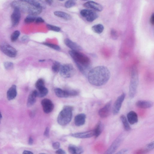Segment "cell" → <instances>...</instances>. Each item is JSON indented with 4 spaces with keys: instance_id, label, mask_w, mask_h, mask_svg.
Instances as JSON below:
<instances>
[{
    "instance_id": "obj_31",
    "label": "cell",
    "mask_w": 154,
    "mask_h": 154,
    "mask_svg": "<svg viewBox=\"0 0 154 154\" xmlns=\"http://www.w3.org/2000/svg\"><path fill=\"white\" fill-rule=\"evenodd\" d=\"M36 17V16L28 15L25 19V22L27 24H29L34 22H35Z\"/></svg>"
},
{
    "instance_id": "obj_8",
    "label": "cell",
    "mask_w": 154,
    "mask_h": 154,
    "mask_svg": "<svg viewBox=\"0 0 154 154\" xmlns=\"http://www.w3.org/2000/svg\"><path fill=\"white\" fill-rule=\"evenodd\" d=\"M80 15L89 22H92L98 17L96 13L92 10L88 9L82 10L80 12Z\"/></svg>"
},
{
    "instance_id": "obj_45",
    "label": "cell",
    "mask_w": 154,
    "mask_h": 154,
    "mask_svg": "<svg viewBox=\"0 0 154 154\" xmlns=\"http://www.w3.org/2000/svg\"><path fill=\"white\" fill-rule=\"evenodd\" d=\"M49 134V129L48 127H47L44 133V135L46 137H48Z\"/></svg>"
},
{
    "instance_id": "obj_23",
    "label": "cell",
    "mask_w": 154,
    "mask_h": 154,
    "mask_svg": "<svg viewBox=\"0 0 154 154\" xmlns=\"http://www.w3.org/2000/svg\"><path fill=\"white\" fill-rule=\"evenodd\" d=\"M54 91L57 96L59 97L66 98L70 96L68 90H63L58 88L56 89Z\"/></svg>"
},
{
    "instance_id": "obj_38",
    "label": "cell",
    "mask_w": 154,
    "mask_h": 154,
    "mask_svg": "<svg viewBox=\"0 0 154 154\" xmlns=\"http://www.w3.org/2000/svg\"><path fill=\"white\" fill-rule=\"evenodd\" d=\"M5 68L7 70H10L12 69L14 67V65L11 62H5L4 64Z\"/></svg>"
},
{
    "instance_id": "obj_32",
    "label": "cell",
    "mask_w": 154,
    "mask_h": 154,
    "mask_svg": "<svg viewBox=\"0 0 154 154\" xmlns=\"http://www.w3.org/2000/svg\"><path fill=\"white\" fill-rule=\"evenodd\" d=\"M77 0H68L65 4V7L70 8L74 7L76 4Z\"/></svg>"
},
{
    "instance_id": "obj_19",
    "label": "cell",
    "mask_w": 154,
    "mask_h": 154,
    "mask_svg": "<svg viewBox=\"0 0 154 154\" xmlns=\"http://www.w3.org/2000/svg\"><path fill=\"white\" fill-rule=\"evenodd\" d=\"M64 42L66 46L72 50L79 51L82 49L80 46L68 39H65Z\"/></svg>"
},
{
    "instance_id": "obj_42",
    "label": "cell",
    "mask_w": 154,
    "mask_h": 154,
    "mask_svg": "<svg viewBox=\"0 0 154 154\" xmlns=\"http://www.w3.org/2000/svg\"><path fill=\"white\" fill-rule=\"evenodd\" d=\"M129 151V150L127 149H123L119 151L118 152L117 154H124L128 152Z\"/></svg>"
},
{
    "instance_id": "obj_9",
    "label": "cell",
    "mask_w": 154,
    "mask_h": 154,
    "mask_svg": "<svg viewBox=\"0 0 154 154\" xmlns=\"http://www.w3.org/2000/svg\"><path fill=\"white\" fill-rule=\"evenodd\" d=\"M123 139L122 135H119L113 142L106 152V154H112L114 153L119 147Z\"/></svg>"
},
{
    "instance_id": "obj_16",
    "label": "cell",
    "mask_w": 154,
    "mask_h": 154,
    "mask_svg": "<svg viewBox=\"0 0 154 154\" xmlns=\"http://www.w3.org/2000/svg\"><path fill=\"white\" fill-rule=\"evenodd\" d=\"M94 130L86 132L78 133L72 135V136L75 138H91L94 136Z\"/></svg>"
},
{
    "instance_id": "obj_10",
    "label": "cell",
    "mask_w": 154,
    "mask_h": 154,
    "mask_svg": "<svg viewBox=\"0 0 154 154\" xmlns=\"http://www.w3.org/2000/svg\"><path fill=\"white\" fill-rule=\"evenodd\" d=\"M125 96V94L123 93L116 100L112 110L114 115H117L119 113Z\"/></svg>"
},
{
    "instance_id": "obj_37",
    "label": "cell",
    "mask_w": 154,
    "mask_h": 154,
    "mask_svg": "<svg viewBox=\"0 0 154 154\" xmlns=\"http://www.w3.org/2000/svg\"><path fill=\"white\" fill-rule=\"evenodd\" d=\"M43 44L44 45L48 46L49 47L54 49L58 51L60 50V47L57 45L47 42H44L43 43Z\"/></svg>"
},
{
    "instance_id": "obj_46",
    "label": "cell",
    "mask_w": 154,
    "mask_h": 154,
    "mask_svg": "<svg viewBox=\"0 0 154 154\" xmlns=\"http://www.w3.org/2000/svg\"><path fill=\"white\" fill-rule=\"evenodd\" d=\"M154 14H153L151 17L150 19V22L151 24L152 25H153L154 24Z\"/></svg>"
},
{
    "instance_id": "obj_21",
    "label": "cell",
    "mask_w": 154,
    "mask_h": 154,
    "mask_svg": "<svg viewBox=\"0 0 154 154\" xmlns=\"http://www.w3.org/2000/svg\"><path fill=\"white\" fill-rule=\"evenodd\" d=\"M37 97V91L35 90L31 93L28 99L27 105L28 107H31L35 103L36 98Z\"/></svg>"
},
{
    "instance_id": "obj_18",
    "label": "cell",
    "mask_w": 154,
    "mask_h": 154,
    "mask_svg": "<svg viewBox=\"0 0 154 154\" xmlns=\"http://www.w3.org/2000/svg\"><path fill=\"white\" fill-rule=\"evenodd\" d=\"M127 117L129 123L131 125H134L138 122V115L134 111H132L129 112Z\"/></svg>"
},
{
    "instance_id": "obj_1",
    "label": "cell",
    "mask_w": 154,
    "mask_h": 154,
    "mask_svg": "<svg viewBox=\"0 0 154 154\" xmlns=\"http://www.w3.org/2000/svg\"><path fill=\"white\" fill-rule=\"evenodd\" d=\"M110 77L109 69L104 66H98L90 70L88 74L89 82L92 85L100 86L106 84Z\"/></svg>"
},
{
    "instance_id": "obj_39",
    "label": "cell",
    "mask_w": 154,
    "mask_h": 154,
    "mask_svg": "<svg viewBox=\"0 0 154 154\" xmlns=\"http://www.w3.org/2000/svg\"><path fill=\"white\" fill-rule=\"evenodd\" d=\"M45 22L44 20L40 17H36L35 21V22L36 24H39L43 23Z\"/></svg>"
},
{
    "instance_id": "obj_7",
    "label": "cell",
    "mask_w": 154,
    "mask_h": 154,
    "mask_svg": "<svg viewBox=\"0 0 154 154\" xmlns=\"http://www.w3.org/2000/svg\"><path fill=\"white\" fill-rule=\"evenodd\" d=\"M59 72L63 77L69 78L74 75L75 70L71 64H65L61 65Z\"/></svg>"
},
{
    "instance_id": "obj_24",
    "label": "cell",
    "mask_w": 154,
    "mask_h": 154,
    "mask_svg": "<svg viewBox=\"0 0 154 154\" xmlns=\"http://www.w3.org/2000/svg\"><path fill=\"white\" fill-rule=\"evenodd\" d=\"M54 13L56 16L66 21H69L71 19V16L65 12L57 11L54 12Z\"/></svg>"
},
{
    "instance_id": "obj_3",
    "label": "cell",
    "mask_w": 154,
    "mask_h": 154,
    "mask_svg": "<svg viewBox=\"0 0 154 154\" xmlns=\"http://www.w3.org/2000/svg\"><path fill=\"white\" fill-rule=\"evenodd\" d=\"M11 6L14 9H18L21 12L35 16L40 14L42 11L41 8L18 1L13 2Z\"/></svg>"
},
{
    "instance_id": "obj_43",
    "label": "cell",
    "mask_w": 154,
    "mask_h": 154,
    "mask_svg": "<svg viewBox=\"0 0 154 154\" xmlns=\"http://www.w3.org/2000/svg\"><path fill=\"white\" fill-rule=\"evenodd\" d=\"M56 153L57 154H66L65 151L62 149H58L56 151Z\"/></svg>"
},
{
    "instance_id": "obj_15",
    "label": "cell",
    "mask_w": 154,
    "mask_h": 154,
    "mask_svg": "<svg viewBox=\"0 0 154 154\" xmlns=\"http://www.w3.org/2000/svg\"><path fill=\"white\" fill-rule=\"evenodd\" d=\"M83 6L87 8L97 12H101L103 10V7L101 5L92 1L83 4Z\"/></svg>"
},
{
    "instance_id": "obj_51",
    "label": "cell",
    "mask_w": 154,
    "mask_h": 154,
    "mask_svg": "<svg viewBox=\"0 0 154 154\" xmlns=\"http://www.w3.org/2000/svg\"><path fill=\"white\" fill-rule=\"evenodd\" d=\"M81 1H88V0H81Z\"/></svg>"
},
{
    "instance_id": "obj_47",
    "label": "cell",
    "mask_w": 154,
    "mask_h": 154,
    "mask_svg": "<svg viewBox=\"0 0 154 154\" xmlns=\"http://www.w3.org/2000/svg\"><path fill=\"white\" fill-rule=\"evenodd\" d=\"M33 140L32 138L30 137L28 140V144L30 145H32L33 144Z\"/></svg>"
},
{
    "instance_id": "obj_11",
    "label": "cell",
    "mask_w": 154,
    "mask_h": 154,
    "mask_svg": "<svg viewBox=\"0 0 154 154\" xmlns=\"http://www.w3.org/2000/svg\"><path fill=\"white\" fill-rule=\"evenodd\" d=\"M41 105L44 112L48 114L52 112L54 109V105L51 100L45 98L42 100Z\"/></svg>"
},
{
    "instance_id": "obj_28",
    "label": "cell",
    "mask_w": 154,
    "mask_h": 154,
    "mask_svg": "<svg viewBox=\"0 0 154 154\" xmlns=\"http://www.w3.org/2000/svg\"><path fill=\"white\" fill-rule=\"evenodd\" d=\"M104 29V26L100 24L95 25L92 27V31L98 34L101 33L103 32Z\"/></svg>"
},
{
    "instance_id": "obj_36",
    "label": "cell",
    "mask_w": 154,
    "mask_h": 154,
    "mask_svg": "<svg viewBox=\"0 0 154 154\" xmlns=\"http://www.w3.org/2000/svg\"><path fill=\"white\" fill-rule=\"evenodd\" d=\"M46 27L48 30L57 32H59L61 30L60 27L52 25L47 24Z\"/></svg>"
},
{
    "instance_id": "obj_5",
    "label": "cell",
    "mask_w": 154,
    "mask_h": 154,
    "mask_svg": "<svg viewBox=\"0 0 154 154\" xmlns=\"http://www.w3.org/2000/svg\"><path fill=\"white\" fill-rule=\"evenodd\" d=\"M139 79L138 71L135 67H133L131 73V77L129 89V96L133 99L136 94Z\"/></svg>"
},
{
    "instance_id": "obj_33",
    "label": "cell",
    "mask_w": 154,
    "mask_h": 154,
    "mask_svg": "<svg viewBox=\"0 0 154 154\" xmlns=\"http://www.w3.org/2000/svg\"><path fill=\"white\" fill-rule=\"evenodd\" d=\"M20 34V32L19 31H14L11 34L10 39L12 42L16 41L18 39Z\"/></svg>"
},
{
    "instance_id": "obj_40",
    "label": "cell",
    "mask_w": 154,
    "mask_h": 154,
    "mask_svg": "<svg viewBox=\"0 0 154 154\" xmlns=\"http://www.w3.org/2000/svg\"><path fill=\"white\" fill-rule=\"evenodd\" d=\"M52 146L54 149L55 150H58L60 148V144L59 142H57L54 143L53 144Z\"/></svg>"
},
{
    "instance_id": "obj_22",
    "label": "cell",
    "mask_w": 154,
    "mask_h": 154,
    "mask_svg": "<svg viewBox=\"0 0 154 154\" xmlns=\"http://www.w3.org/2000/svg\"><path fill=\"white\" fill-rule=\"evenodd\" d=\"M86 115L83 114H80L77 115L74 119L75 125L78 126L83 125L85 123Z\"/></svg>"
},
{
    "instance_id": "obj_4",
    "label": "cell",
    "mask_w": 154,
    "mask_h": 154,
    "mask_svg": "<svg viewBox=\"0 0 154 154\" xmlns=\"http://www.w3.org/2000/svg\"><path fill=\"white\" fill-rule=\"evenodd\" d=\"M73 108L70 106H65L60 113L57 122L61 126L68 125L71 121L73 115Z\"/></svg>"
},
{
    "instance_id": "obj_30",
    "label": "cell",
    "mask_w": 154,
    "mask_h": 154,
    "mask_svg": "<svg viewBox=\"0 0 154 154\" xmlns=\"http://www.w3.org/2000/svg\"><path fill=\"white\" fill-rule=\"evenodd\" d=\"M48 93V90L46 87H44L37 91V96L39 97H42L46 95Z\"/></svg>"
},
{
    "instance_id": "obj_14",
    "label": "cell",
    "mask_w": 154,
    "mask_h": 154,
    "mask_svg": "<svg viewBox=\"0 0 154 154\" xmlns=\"http://www.w3.org/2000/svg\"><path fill=\"white\" fill-rule=\"evenodd\" d=\"M17 1L28 3L42 9L46 8L45 4L42 0H17Z\"/></svg>"
},
{
    "instance_id": "obj_25",
    "label": "cell",
    "mask_w": 154,
    "mask_h": 154,
    "mask_svg": "<svg viewBox=\"0 0 154 154\" xmlns=\"http://www.w3.org/2000/svg\"><path fill=\"white\" fill-rule=\"evenodd\" d=\"M68 150L70 153L73 154H81L84 152L83 149L82 147L73 145H70L69 146Z\"/></svg>"
},
{
    "instance_id": "obj_35",
    "label": "cell",
    "mask_w": 154,
    "mask_h": 154,
    "mask_svg": "<svg viewBox=\"0 0 154 154\" xmlns=\"http://www.w3.org/2000/svg\"><path fill=\"white\" fill-rule=\"evenodd\" d=\"M61 65L58 62H55L52 67L53 71L55 73H58L60 72Z\"/></svg>"
},
{
    "instance_id": "obj_34",
    "label": "cell",
    "mask_w": 154,
    "mask_h": 154,
    "mask_svg": "<svg viewBox=\"0 0 154 154\" xmlns=\"http://www.w3.org/2000/svg\"><path fill=\"white\" fill-rule=\"evenodd\" d=\"M35 86L37 90L45 87L44 80L42 79H39L36 83Z\"/></svg>"
},
{
    "instance_id": "obj_6",
    "label": "cell",
    "mask_w": 154,
    "mask_h": 154,
    "mask_svg": "<svg viewBox=\"0 0 154 154\" xmlns=\"http://www.w3.org/2000/svg\"><path fill=\"white\" fill-rule=\"evenodd\" d=\"M0 50L4 54L10 58L15 57L17 55L16 49L6 42L2 43L0 45Z\"/></svg>"
},
{
    "instance_id": "obj_50",
    "label": "cell",
    "mask_w": 154,
    "mask_h": 154,
    "mask_svg": "<svg viewBox=\"0 0 154 154\" xmlns=\"http://www.w3.org/2000/svg\"><path fill=\"white\" fill-rule=\"evenodd\" d=\"M58 1H65V0H58Z\"/></svg>"
},
{
    "instance_id": "obj_12",
    "label": "cell",
    "mask_w": 154,
    "mask_h": 154,
    "mask_svg": "<svg viewBox=\"0 0 154 154\" xmlns=\"http://www.w3.org/2000/svg\"><path fill=\"white\" fill-rule=\"evenodd\" d=\"M112 101L108 102L107 103L98 111L99 116L102 118L108 117L110 115L111 111Z\"/></svg>"
},
{
    "instance_id": "obj_27",
    "label": "cell",
    "mask_w": 154,
    "mask_h": 154,
    "mask_svg": "<svg viewBox=\"0 0 154 154\" xmlns=\"http://www.w3.org/2000/svg\"><path fill=\"white\" fill-rule=\"evenodd\" d=\"M120 118L123 124L124 129L127 131H130L131 128L126 117L124 115H123L121 116Z\"/></svg>"
},
{
    "instance_id": "obj_44",
    "label": "cell",
    "mask_w": 154,
    "mask_h": 154,
    "mask_svg": "<svg viewBox=\"0 0 154 154\" xmlns=\"http://www.w3.org/2000/svg\"><path fill=\"white\" fill-rule=\"evenodd\" d=\"M45 3L49 5H51L53 3V0H45Z\"/></svg>"
},
{
    "instance_id": "obj_17",
    "label": "cell",
    "mask_w": 154,
    "mask_h": 154,
    "mask_svg": "<svg viewBox=\"0 0 154 154\" xmlns=\"http://www.w3.org/2000/svg\"><path fill=\"white\" fill-rule=\"evenodd\" d=\"M136 105L140 108L147 109L152 107L153 103L152 101L149 100H139L136 102Z\"/></svg>"
},
{
    "instance_id": "obj_2",
    "label": "cell",
    "mask_w": 154,
    "mask_h": 154,
    "mask_svg": "<svg viewBox=\"0 0 154 154\" xmlns=\"http://www.w3.org/2000/svg\"><path fill=\"white\" fill-rule=\"evenodd\" d=\"M69 54L80 71L85 74L90 68L91 62L89 58L78 51L71 50L69 51Z\"/></svg>"
},
{
    "instance_id": "obj_26",
    "label": "cell",
    "mask_w": 154,
    "mask_h": 154,
    "mask_svg": "<svg viewBox=\"0 0 154 154\" xmlns=\"http://www.w3.org/2000/svg\"><path fill=\"white\" fill-rule=\"evenodd\" d=\"M103 130V126L100 121L98 122L94 130L95 138H97L101 134Z\"/></svg>"
},
{
    "instance_id": "obj_13",
    "label": "cell",
    "mask_w": 154,
    "mask_h": 154,
    "mask_svg": "<svg viewBox=\"0 0 154 154\" xmlns=\"http://www.w3.org/2000/svg\"><path fill=\"white\" fill-rule=\"evenodd\" d=\"M21 19V12L18 9H14L11 16L12 26H17L19 24Z\"/></svg>"
},
{
    "instance_id": "obj_41",
    "label": "cell",
    "mask_w": 154,
    "mask_h": 154,
    "mask_svg": "<svg viewBox=\"0 0 154 154\" xmlns=\"http://www.w3.org/2000/svg\"><path fill=\"white\" fill-rule=\"evenodd\" d=\"M111 35L113 39L115 40L117 39L118 37L117 34L115 31L113 30L112 31Z\"/></svg>"
},
{
    "instance_id": "obj_20",
    "label": "cell",
    "mask_w": 154,
    "mask_h": 154,
    "mask_svg": "<svg viewBox=\"0 0 154 154\" xmlns=\"http://www.w3.org/2000/svg\"><path fill=\"white\" fill-rule=\"evenodd\" d=\"M17 94V87L15 85H13L7 92V96L9 100H12L16 97Z\"/></svg>"
},
{
    "instance_id": "obj_29",
    "label": "cell",
    "mask_w": 154,
    "mask_h": 154,
    "mask_svg": "<svg viewBox=\"0 0 154 154\" xmlns=\"http://www.w3.org/2000/svg\"><path fill=\"white\" fill-rule=\"evenodd\" d=\"M154 144V141L152 142L147 145L143 149L140 150L139 152H141L142 153L149 152L153 149Z\"/></svg>"
},
{
    "instance_id": "obj_49",
    "label": "cell",
    "mask_w": 154,
    "mask_h": 154,
    "mask_svg": "<svg viewBox=\"0 0 154 154\" xmlns=\"http://www.w3.org/2000/svg\"><path fill=\"white\" fill-rule=\"evenodd\" d=\"M2 115L1 112H0V123H1V119H2Z\"/></svg>"
},
{
    "instance_id": "obj_48",
    "label": "cell",
    "mask_w": 154,
    "mask_h": 154,
    "mask_svg": "<svg viewBox=\"0 0 154 154\" xmlns=\"http://www.w3.org/2000/svg\"><path fill=\"white\" fill-rule=\"evenodd\" d=\"M23 153L25 154H33V153L31 151H28V150H26L24 151L23 152Z\"/></svg>"
}]
</instances>
